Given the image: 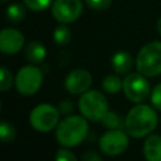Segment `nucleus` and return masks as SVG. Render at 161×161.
Returning a JSON list of instances; mask_svg holds the SVG:
<instances>
[{"mask_svg":"<svg viewBox=\"0 0 161 161\" xmlns=\"http://www.w3.org/2000/svg\"><path fill=\"white\" fill-rule=\"evenodd\" d=\"M158 117L153 107L143 103H136L125 118L126 132L135 138H141L150 135L157 126Z\"/></svg>","mask_w":161,"mask_h":161,"instance_id":"nucleus-1","label":"nucleus"},{"mask_svg":"<svg viewBox=\"0 0 161 161\" xmlns=\"http://www.w3.org/2000/svg\"><path fill=\"white\" fill-rule=\"evenodd\" d=\"M88 135V119L84 116L68 114L59 121L55 127V138L63 147H75L80 145Z\"/></svg>","mask_w":161,"mask_h":161,"instance_id":"nucleus-2","label":"nucleus"},{"mask_svg":"<svg viewBox=\"0 0 161 161\" xmlns=\"http://www.w3.org/2000/svg\"><path fill=\"white\" fill-rule=\"evenodd\" d=\"M136 69L146 77L161 74V42L145 44L136 57Z\"/></svg>","mask_w":161,"mask_h":161,"instance_id":"nucleus-3","label":"nucleus"},{"mask_svg":"<svg viewBox=\"0 0 161 161\" xmlns=\"http://www.w3.org/2000/svg\"><path fill=\"white\" fill-rule=\"evenodd\" d=\"M78 108L80 111V114L84 116L88 121L97 122L101 121L108 112V102L102 92L92 89L80 94Z\"/></svg>","mask_w":161,"mask_h":161,"instance_id":"nucleus-4","label":"nucleus"},{"mask_svg":"<svg viewBox=\"0 0 161 161\" xmlns=\"http://www.w3.org/2000/svg\"><path fill=\"white\" fill-rule=\"evenodd\" d=\"M59 116L60 112L58 107L49 103H42L31 109L29 114V122L31 127L38 132L47 133L58 126Z\"/></svg>","mask_w":161,"mask_h":161,"instance_id":"nucleus-5","label":"nucleus"},{"mask_svg":"<svg viewBox=\"0 0 161 161\" xmlns=\"http://www.w3.org/2000/svg\"><path fill=\"white\" fill-rule=\"evenodd\" d=\"M123 93L133 103H142L151 94V86L147 77L140 72H130L123 79Z\"/></svg>","mask_w":161,"mask_h":161,"instance_id":"nucleus-6","label":"nucleus"},{"mask_svg":"<svg viewBox=\"0 0 161 161\" xmlns=\"http://www.w3.org/2000/svg\"><path fill=\"white\" fill-rule=\"evenodd\" d=\"M14 83L18 93L23 96H33L43 84V73L35 65H24L18 70Z\"/></svg>","mask_w":161,"mask_h":161,"instance_id":"nucleus-7","label":"nucleus"},{"mask_svg":"<svg viewBox=\"0 0 161 161\" xmlns=\"http://www.w3.org/2000/svg\"><path fill=\"white\" fill-rule=\"evenodd\" d=\"M126 131V130H125ZM122 128L108 130L104 132L98 142L99 150L106 156H117L123 153L128 147V133Z\"/></svg>","mask_w":161,"mask_h":161,"instance_id":"nucleus-8","label":"nucleus"},{"mask_svg":"<svg viewBox=\"0 0 161 161\" xmlns=\"http://www.w3.org/2000/svg\"><path fill=\"white\" fill-rule=\"evenodd\" d=\"M83 13L82 0H54L52 4V14L60 24H70L78 20Z\"/></svg>","mask_w":161,"mask_h":161,"instance_id":"nucleus-9","label":"nucleus"},{"mask_svg":"<svg viewBox=\"0 0 161 161\" xmlns=\"http://www.w3.org/2000/svg\"><path fill=\"white\" fill-rule=\"evenodd\" d=\"M91 84H92L91 73L80 68L70 70L64 79V87L72 94H82L87 92Z\"/></svg>","mask_w":161,"mask_h":161,"instance_id":"nucleus-10","label":"nucleus"},{"mask_svg":"<svg viewBox=\"0 0 161 161\" xmlns=\"http://www.w3.org/2000/svg\"><path fill=\"white\" fill-rule=\"evenodd\" d=\"M24 45V35L14 28H5L0 33V49L4 54H16Z\"/></svg>","mask_w":161,"mask_h":161,"instance_id":"nucleus-11","label":"nucleus"},{"mask_svg":"<svg viewBox=\"0 0 161 161\" xmlns=\"http://www.w3.org/2000/svg\"><path fill=\"white\" fill-rule=\"evenodd\" d=\"M111 65L112 69L117 74H127L131 72L133 65V58L132 55L126 50H118L116 52L111 58Z\"/></svg>","mask_w":161,"mask_h":161,"instance_id":"nucleus-12","label":"nucleus"},{"mask_svg":"<svg viewBox=\"0 0 161 161\" xmlns=\"http://www.w3.org/2000/svg\"><path fill=\"white\" fill-rule=\"evenodd\" d=\"M143 155L147 161H161V135H150L146 138Z\"/></svg>","mask_w":161,"mask_h":161,"instance_id":"nucleus-13","label":"nucleus"},{"mask_svg":"<svg viewBox=\"0 0 161 161\" xmlns=\"http://www.w3.org/2000/svg\"><path fill=\"white\" fill-rule=\"evenodd\" d=\"M47 57V49L45 47L36 40H33L26 44L25 47V58L33 63V64H39L42 63Z\"/></svg>","mask_w":161,"mask_h":161,"instance_id":"nucleus-14","label":"nucleus"},{"mask_svg":"<svg viewBox=\"0 0 161 161\" xmlns=\"http://www.w3.org/2000/svg\"><path fill=\"white\" fill-rule=\"evenodd\" d=\"M25 14H26V10L23 4L14 3L6 8V19L10 23L18 24V23L23 21V19L25 18Z\"/></svg>","mask_w":161,"mask_h":161,"instance_id":"nucleus-15","label":"nucleus"},{"mask_svg":"<svg viewBox=\"0 0 161 161\" xmlns=\"http://www.w3.org/2000/svg\"><path fill=\"white\" fill-rule=\"evenodd\" d=\"M102 87H103V89L107 93L116 94L123 87V80H121V78L118 77V74H108V75H106L103 78Z\"/></svg>","mask_w":161,"mask_h":161,"instance_id":"nucleus-16","label":"nucleus"},{"mask_svg":"<svg viewBox=\"0 0 161 161\" xmlns=\"http://www.w3.org/2000/svg\"><path fill=\"white\" fill-rule=\"evenodd\" d=\"M101 122L108 130H117V128H123L125 127V119L122 118V116H119L118 113H116L113 111H109V109L103 116Z\"/></svg>","mask_w":161,"mask_h":161,"instance_id":"nucleus-17","label":"nucleus"},{"mask_svg":"<svg viewBox=\"0 0 161 161\" xmlns=\"http://www.w3.org/2000/svg\"><path fill=\"white\" fill-rule=\"evenodd\" d=\"M53 39H54L55 44L62 45V47L70 43V40H72V31L67 26V24H60V25H58L54 29V31H53Z\"/></svg>","mask_w":161,"mask_h":161,"instance_id":"nucleus-18","label":"nucleus"},{"mask_svg":"<svg viewBox=\"0 0 161 161\" xmlns=\"http://www.w3.org/2000/svg\"><path fill=\"white\" fill-rule=\"evenodd\" d=\"M0 136H1V141L4 143L13 142L16 136V130L13 126V123H10L8 121H3L0 125Z\"/></svg>","mask_w":161,"mask_h":161,"instance_id":"nucleus-19","label":"nucleus"},{"mask_svg":"<svg viewBox=\"0 0 161 161\" xmlns=\"http://www.w3.org/2000/svg\"><path fill=\"white\" fill-rule=\"evenodd\" d=\"M25 6L33 11H43L45 10L48 6H50V4H53V0H23Z\"/></svg>","mask_w":161,"mask_h":161,"instance_id":"nucleus-20","label":"nucleus"},{"mask_svg":"<svg viewBox=\"0 0 161 161\" xmlns=\"http://www.w3.org/2000/svg\"><path fill=\"white\" fill-rule=\"evenodd\" d=\"M1 80H0V89L1 92H6L13 84V74L6 67H1Z\"/></svg>","mask_w":161,"mask_h":161,"instance_id":"nucleus-21","label":"nucleus"},{"mask_svg":"<svg viewBox=\"0 0 161 161\" xmlns=\"http://www.w3.org/2000/svg\"><path fill=\"white\" fill-rule=\"evenodd\" d=\"M150 99H151V104L155 109L161 111V83L156 84L150 94Z\"/></svg>","mask_w":161,"mask_h":161,"instance_id":"nucleus-22","label":"nucleus"},{"mask_svg":"<svg viewBox=\"0 0 161 161\" xmlns=\"http://www.w3.org/2000/svg\"><path fill=\"white\" fill-rule=\"evenodd\" d=\"M86 4H87L92 10L103 11V10H107V9L111 6L112 0H86Z\"/></svg>","mask_w":161,"mask_h":161,"instance_id":"nucleus-23","label":"nucleus"},{"mask_svg":"<svg viewBox=\"0 0 161 161\" xmlns=\"http://www.w3.org/2000/svg\"><path fill=\"white\" fill-rule=\"evenodd\" d=\"M55 160H58V161H75L77 156L70 150H68V147H64V148H59L57 151Z\"/></svg>","mask_w":161,"mask_h":161,"instance_id":"nucleus-24","label":"nucleus"},{"mask_svg":"<svg viewBox=\"0 0 161 161\" xmlns=\"http://www.w3.org/2000/svg\"><path fill=\"white\" fill-rule=\"evenodd\" d=\"M58 109H59L60 114H64V116L70 114L72 111H73V103H72V101H69V99H63L62 102H59Z\"/></svg>","mask_w":161,"mask_h":161,"instance_id":"nucleus-25","label":"nucleus"},{"mask_svg":"<svg viewBox=\"0 0 161 161\" xmlns=\"http://www.w3.org/2000/svg\"><path fill=\"white\" fill-rule=\"evenodd\" d=\"M82 160L84 161H102V156L97 153V151H87L83 156Z\"/></svg>","mask_w":161,"mask_h":161,"instance_id":"nucleus-26","label":"nucleus"},{"mask_svg":"<svg viewBox=\"0 0 161 161\" xmlns=\"http://www.w3.org/2000/svg\"><path fill=\"white\" fill-rule=\"evenodd\" d=\"M156 28H157V31H158V34L161 35V16H160V18H158V20H157Z\"/></svg>","mask_w":161,"mask_h":161,"instance_id":"nucleus-27","label":"nucleus"},{"mask_svg":"<svg viewBox=\"0 0 161 161\" xmlns=\"http://www.w3.org/2000/svg\"><path fill=\"white\" fill-rule=\"evenodd\" d=\"M1 1H8V0H1Z\"/></svg>","mask_w":161,"mask_h":161,"instance_id":"nucleus-28","label":"nucleus"}]
</instances>
